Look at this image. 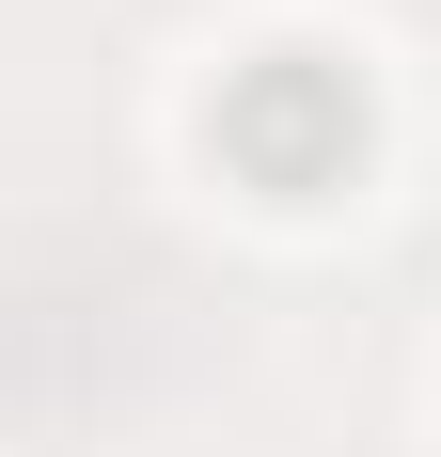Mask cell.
Here are the masks:
<instances>
[{
	"label": "cell",
	"instance_id": "obj_1",
	"mask_svg": "<svg viewBox=\"0 0 441 457\" xmlns=\"http://www.w3.org/2000/svg\"><path fill=\"white\" fill-rule=\"evenodd\" d=\"M362 142H379V111H362V79L331 47H253V63L205 95V158L237 189H268V205H331V189L362 174Z\"/></svg>",
	"mask_w": 441,
	"mask_h": 457
}]
</instances>
